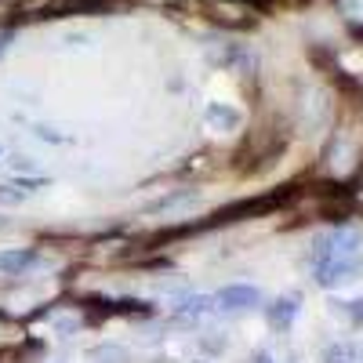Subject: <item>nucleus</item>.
Segmentation results:
<instances>
[{
    "instance_id": "obj_15",
    "label": "nucleus",
    "mask_w": 363,
    "mask_h": 363,
    "mask_svg": "<svg viewBox=\"0 0 363 363\" xmlns=\"http://www.w3.org/2000/svg\"><path fill=\"white\" fill-rule=\"evenodd\" d=\"M193 363H207V359H193Z\"/></svg>"
},
{
    "instance_id": "obj_8",
    "label": "nucleus",
    "mask_w": 363,
    "mask_h": 363,
    "mask_svg": "<svg viewBox=\"0 0 363 363\" xmlns=\"http://www.w3.org/2000/svg\"><path fill=\"white\" fill-rule=\"evenodd\" d=\"M323 363H359V349L352 342H335L323 349Z\"/></svg>"
},
{
    "instance_id": "obj_12",
    "label": "nucleus",
    "mask_w": 363,
    "mask_h": 363,
    "mask_svg": "<svg viewBox=\"0 0 363 363\" xmlns=\"http://www.w3.org/2000/svg\"><path fill=\"white\" fill-rule=\"evenodd\" d=\"M26 200V193L18 186H0V207H18Z\"/></svg>"
},
{
    "instance_id": "obj_5",
    "label": "nucleus",
    "mask_w": 363,
    "mask_h": 363,
    "mask_svg": "<svg viewBox=\"0 0 363 363\" xmlns=\"http://www.w3.org/2000/svg\"><path fill=\"white\" fill-rule=\"evenodd\" d=\"M298 298H291V294H284V298H277V301H272V306H269V323L272 327H277V330H287L291 323H294V316H298Z\"/></svg>"
},
{
    "instance_id": "obj_16",
    "label": "nucleus",
    "mask_w": 363,
    "mask_h": 363,
    "mask_svg": "<svg viewBox=\"0 0 363 363\" xmlns=\"http://www.w3.org/2000/svg\"><path fill=\"white\" fill-rule=\"evenodd\" d=\"M359 359H363V349H359Z\"/></svg>"
},
{
    "instance_id": "obj_14",
    "label": "nucleus",
    "mask_w": 363,
    "mask_h": 363,
    "mask_svg": "<svg viewBox=\"0 0 363 363\" xmlns=\"http://www.w3.org/2000/svg\"><path fill=\"white\" fill-rule=\"evenodd\" d=\"M8 44H11V33H0V51H4Z\"/></svg>"
},
{
    "instance_id": "obj_2",
    "label": "nucleus",
    "mask_w": 363,
    "mask_h": 363,
    "mask_svg": "<svg viewBox=\"0 0 363 363\" xmlns=\"http://www.w3.org/2000/svg\"><path fill=\"white\" fill-rule=\"evenodd\" d=\"M211 301H215V309H222V313H247V309L262 306V291L251 287V284H229Z\"/></svg>"
},
{
    "instance_id": "obj_6",
    "label": "nucleus",
    "mask_w": 363,
    "mask_h": 363,
    "mask_svg": "<svg viewBox=\"0 0 363 363\" xmlns=\"http://www.w3.org/2000/svg\"><path fill=\"white\" fill-rule=\"evenodd\" d=\"M203 120H207L211 128H218V131H236L240 128V113L229 109V106H222V102H211L207 113H203Z\"/></svg>"
},
{
    "instance_id": "obj_9",
    "label": "nucleus",
    "mask_w": 363,
    "mask_h": 363,
    "mask_svg": "<svg viewBox=\"0 0 363 363\" xmlns=\"http://www.w3.org/2000/svg\"><path fill=\"white\" fill-rule=\"evenodd\" d=\"M131 352L124 345H95L91 349V363H128Z\"/></svg>"
},
{
    "instance_id": "obj_13",
    "label": "nucleus",
    "mask_w": 363,
    "mask_h": 363,
    "mask_svg": "<svg viewBox=\"0 0 363 363\" xmlns=\"http://www.w3.org/2000/svg\"><path fill=\"white\" fill-rule=\"evenodd\" d=\"M247 363H277V359H272V352H265V349H258V352H255V356H251Z\"/></svg>"
},
{
    "instance_id": "obj_10",
    "label": "nucleus",
    "mask_w": 363,
    "mask_h": 363,
    "mask_svg": "<svg viewBox=\"0 0 363 363\" xmlns=\"http://www.w3.org/2000/svg\"><path fill=\"white\" fill-rule=\"evenodd\" d=\"M174 309H178V313H186V316H196V313L215 309V301H211V298H200V294H193V298H182V301H174Z\"/></svg>"
},
{
    "instance_id": "obj_3",
    "label": "nucleus",
    "mask_w": 363,
    "mask_h": 363,
    "mask_svg": "<svg viewBox=\"0 0 363 363\" xmlns=\"http://www.w3.org/2000/svg\"><path fill=\"white\" fill-rule=\"evenodd\" d=\"M363 258H335V262H316V284L320 287H338V284H349L356 280Z\"/></svg>"
},
{
    "instance_id": "obj_11",
    "label": "nucleus",
    "mask_w": 363,
    "mask_h": 363,
    "mask_svg": "<svg viewBox=\"0 0 363 363\" xmlns=\"http://www.w3.org/2000/svg\"><path fill=\"white\" fill-rule=\"evenodd\" d=\"M338 306L345 309V316H349L352 327H363V298H356V301H338Z\"/></svg>"
},
{
    "instance_id": "obj_4",
    "label": "nucleus",
    "mask_w": 363,
    "mask_h": 363,
    "mask_svg": "<svg viewBox=\"0 0 363 363\" xmlns=\"http://www.w3.org/2000/svg\"><path fill=\"white\" fill-rule=\"evenodd\" d=\"M37 262L33 247H15V251H0V272L4 277H22V272Z\"/></svg>"
},
{
    "instance_id": "obj_1",
    "label": "nucleus",
    "mask_w": 363,
    "mask_h": 363,
    "mask_svg": "<svg viewBox=\"0 0 363 363\" xmlns=\"http://www.w3.org/2000/svg\"><path fill=\"white\" fill-rule=\"evenodd\" d=\"M359 251H363V233H359V229H352V225H338V229H330L323 240H316L313 258H316V262L359 258Z\"/></svg>"
},
{
    "instance_id": "obj_7",
    "label": "nucleus",
    "mask_w": 363,
    "mask_h": 363,
    "mask_svg": "<svg viewBox=\"0 0 363 363\" xmlns=\"http://www.w3.org/2000/svg\"><path fill=\"white\" fill-rule=\"evenodd\" d=\"M193 203H196V193L182 189V193H171V196H164L157 203H149V211H153V215H167V211H182V207H193Z\"/></svg>"
}]
</instances>
